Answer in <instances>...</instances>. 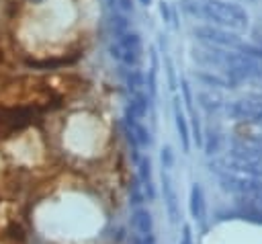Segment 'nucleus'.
<instances>
[{
	"mask_svg": "<svg viewBox=\"0 0 262 244\" xmlns=\"http://www.w3.org/2000/svg\"><path fill=\"white\" fill-rule=\"evenodd\" d=\"M182 8L188 14L211 21L219 29L227 31H244L250 23L248 12L242 6L225 0H182Z\"/></svg>",
	"mask_w": 262,
	"mask_h": 244,
	"instance_id": "1",
	"label": "nucleus"
},
{
	"mask_svg": "<svg viewBox=\"0 0 262 244\" xmlns=\"http://www.w3.org/2000/svg\"><path fill=\"white\" fill-rule=\"evenodd\" d=\"M108 51L125 68H137V64L141 59V39L129 27L123 31H115L113 39L108 43Z\"/></svg>",
	"mask_w": 262,
	"mask_h": 244,
	"instance_id": "2",
	"label": "nucleus"
},
{
	"mask_svg": "<svg viewBox=\"0 0 262 244\" xmlns=\"http://www.w3.org/2000/svg\"><path fill=\"white\" fill-rule=\"evenodd\" d=\"M192 35L207 47H219V49H239L242 43L239 39L229 33L227 29H219V27H194Z\"/></svg>",
	"mask_w": 262,
	"mask_h": 244,
	"instance_id": "3",
	"label": "nucleus"
},
{
	"mask_svg": "<svg viewBox=\"0 0 262 244\" xmlns=\"http://www.w3.org/2000/svg\"><path fill=\"white\" fill-rule=\"evenodd\" d=\"M225 111L229 117H233L237 121H246V123L262 121V96L250 94V96L235 98L225 107Z\"/></svg>",
	"mask_w": 262,
	"mask_h": 244,
	"instance_id": "4",
	"label": "nucleus"
},
{
	"mask_svg": "<svg viewBox=\"0 0 262 244\" xmlns=\"http://www.w3.org/2000/svg\"><path fill=\"white\" fill-rule=\"evenodd\" d=\"M131 223L135 228V232L139 236H149L154 230V221H151V213L143 207H135L133 215H131Z\"/></svg>",
	"mask_w": 262,
	"mask_h": 244,
	"instance_id": "5",
	"label": "nucleus"
},
{
	"mask_svg": "<svg viewBox=\"0 0 262 244\" xmlns=\"http://www.w3.org/2000/svg\"><path fill=\"white\" fill-rule=\"evenodd\" d=\"M162 182H164V199H166V207H168V215L170 219L176 223L178 221V203H176V193L172 189V182L166 174H162Z\"/></svg>",
	"mask_w": 262,
	"mask_h": 244,
	"instance_id": "6",
	"label": "nucleus"
},
{
	"mask_svg": "<svg viewBox=\"0 0 262 244\" xmlns=\"http://www.w3.org/2000/svg\"><path fill=\"white\" fill-rule=\"evenodd\" d=\"M174 121H176V129H178V133H180V141H182V148H184V152H188V148H190V131H188V123H186V117L182 115V111H180V107L178 105H174Z\"/></svg>",
	"mask_w": 262,
	"mask_h": 244,
	"instance_id": "7",
	"label": "nucleus"
},
{
	"mask_svg": "<svg viewBox=\"0 0 262 244\" xmlns=\"http://www.w3.org/2000/svg\"><path fill=\"white\" fill-rule=\"evenodd\" d=\"M190 215L194 219H203L205 215V201H203V191L199 185H192L190 189Z\"/></svg>",
	"mask_w": 262,
	"mask_h": 244,
	"instance_id": "8",
	"label": "nucleus"
},
{
	"mask_svg": "<svg viewBox=\"0 0 262 244\" xmlns=\"http://www.w3.org/2000/svg\"><path fill=\"white\" fill-rule=\"evenodd\" d=\"M125 84L127 88L133 92V94H139L141 92V86H143V76L137 68H127L125 72Z\"/></svg>",
	"mask_w": 262,
	"mask_h": 244,
	"instance_id": "9",
	"label": "nucleus"
},
{
	"mask_svg": "<svg viewBox=\"0 0 262 244\" xmlns=\"http://www.w3.org/2000/svg\"><path fill=\"white\" fill-rule=\"evenodd\" d=\"M151 162H149V158H139V180H141V185H147V182H151Z\"/></svg>",
	"mask_w": 262,
	"mask_h": 244,
	"instance_id": "10",
	"label": "nucleus"
},
{
	"mask_svg": "<svg viewBox=\"0 0 262 244\" xmlns=\"http://www.w3.org/2000/svg\"><path fill=\"white\" fill-rule=\"evenodd\" d=\"M205 150H207V154L211 156V154H215L217 150H219V135L217 133H209V137H207V146H205Z\"/></svg>",
	"mask_w": 262,
	"mask_h": 244,
	"instance_id": "11",
	"label": "nucleus"
},
{
	"mask_svg": "<svg viewBox=\"0 0 262 244\" xmlns=\"http://www.w3.org/2000/svg\"><path fill=\"white\" fill-rule=\"evenodd\" d=\"M141 185H131V203L135 205V207H139L141 203H143V193H141V189H139Z\"/></svg>",
	"mask_w": 262,
	"mask_h": 244,
	"instance_id": "12",
	"label": "nucleus"
},
{
	"mask_svg": "<svg viewBox=\"0 0 262 244\" xmlns=\"http://www.w3.org/2000/svg\"><path fill=\"white\" fill-rule=\"evenodd\" d=\"M162 162H164V166H166V168H170V166H172L174 156H172V150H170V148H164V150H162Z\"/></svg>",
	"mask_w": 262,
	"mask_h": 244,
	"instance_id": "13",
	"label": "nucleus"
},
{
	"mask_svg": "<svg viewBox=\"0 0 262 244\" xmlns=\"http://www.w3.org/2000/svg\"><path fill=\"white\" fill-rule=\"evenodd\" d=\"M180 244H192V234H190V228H188V226H184V228H182Z\"/></svg>",
	"mask_w": 262,
	"mask_h": 244,
	"instance_id": "14",
	"label": "nucleus"
},
{
	"mask_svg": "<svg viewBox=\"0 0 262 244\" xmlns=\"http://www.w3.org/2000/svg\"><path fill=\"white\" fill-rule=\"evenodd\" d=\"M160 10H162V16H164V18L168 21V18H170V12H168V6H166L164 2H162V6H160Z\"/></svg>",
	"mask_w": 262,
	"mask_h": 244,
	"instance_id": "15",
	"label": "nucleus"
},
{
	"mask_svg": "<svg viewBox=\"0 0 262 244\" xmlns=\"http://www.w3.org/2000/svg\"><path fill=\"white\" fill-rule=\"evenodd\" d=\"M139 2H141V4H143V6H147V4H149V2H151V0H139Z\"/></svg>",
	"mask_w": 262,
	"mask_h": 244,
	"instance_id": "16",
	"label": "nucleus"
}]
</instances>
